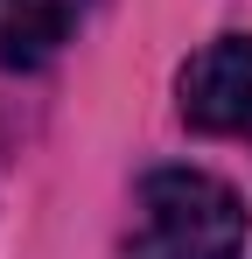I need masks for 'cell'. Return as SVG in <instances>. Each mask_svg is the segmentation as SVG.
Masks as SVG:
<instances>
[{
	"instance_id": "cell-2",
	"label": "cell",
	"mask_w": 252,
	"mask_h": 259,
	"mask_svg": "<svg viewBox=\"0 0 252 259\" xmlns=\"http://www.w3.org/2000/svg\"><path fill=\"white\" fill-rule=\"evenodd\" d=\"M175 105L196 133L252 140V35H224V42L196 49L175 77Z\"/></svg>"
},
{
	"instance_id": "cell-1",
	"label": "cell",
	"mask_w": 252,
	"mask_h": 259,
	"mask_svg": "<svg viewBox=\"0 0 252 259\" xmlns=\"http://www.w3.org/2000/svg\"><path fill=\"white\" fill-rule=\"evenodd\" d=\"M126 259H245V203L203 168H154L133 196Z\"/></svg>"
},
{
	"instance_id": "cell-3",
	"label": "cell",
	"mask_w": 252,
	"mask_h": 259,
	"mask_svg": "<svg viewBox=\"0 0 252 259\" xmlns=\"http://www.w3.org/2000/svg\"><path fill=\"white\" fill-rule=\"evenodd\" d=\"M84 7L91 0H0V63L7 70H42L77 35Z\"/></svg>"
}]
</instances>
